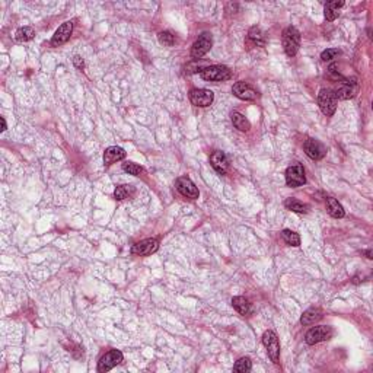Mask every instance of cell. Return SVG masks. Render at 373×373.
<instances>
[{"mask_svg": "<svg viewBox=\"0 0 373 373\" xmlns=\"http://www.w3.org/2000/svg\"><path fill=\"white\" fill-rule=\"evenodd\" d=\"M281 44H283L284 53L289 57L296 55L300 47V32L294 27H287L281 34Z\"/></svg>", "mask_w": 373, "mask_h": 373, "instance_id": "obj_1", "label": "cell"}, {"mask_svg": "<svg viewBox=\"0 0 373 373\" xmlns=\"http://www.w3.org/2000/svg\"><path fill=\"white\" fill-rule=\"evenodd\" d=\"M337 104H338V99H337L335 92L332 89H328V88L321 89L320 93H318V105H320L324 115L332 117L337 109Z\"/></svg>", "mask_w": 373, "mask_h": 373, "instance_id": "obj_2", "label": "cell"}, {"mask_svg": "<svg viewBox=\"0 0 373 373\" xmlns=\"http://www.w3.org/2000/svg\"><path fill=\"white\" fill-rule=\"evenodd\" d=\"M200 75L203 79L209 80V82H225L232 78L231 69L222 64H213V66L204 67Z\"/></svg>", "mask_w": 373, "mask_h": 373, "instance_id": "obj_3", "label": "cell"}, {"mask_svg": "<svg viewBox=\"0 0 373 373\" xmlns=\"http://www.w3.org/2000/svg\"><path fill=\"white\" fill-rule=\"evenodd\" d=\"M332 334H334V331H332L331 326H328V325H318V326L311 328L306 332L305 341L309 346H315V344L322 343V341H328L332 337Z\"/></svg>", "mask_w": 373, "mask_h": 373, "instance_id": "obj_4", "label": "cell"}, {"mask_svg": "<svg viewBox=\"0 0 373 373\" xmlns=\"http://www.w3.org/2000/svg\"><path fill=\"white\" fill-rule=\"evenodd\" d=\"M212 46H213L212 34H210V32H203V34L195 40V43H194L192 47H191V57H192L194 60H198V58L204 57L206 54L212 50Z\"/></svg>", "mask_w": 373, "mask_h": 373, "instance_id": "obj_5", "label": "cell"}, {"mask_svg": "<svg viewBox=\"0 0 373 373\" xmlns=\"http://www.w3.org/2000/svg\"><path fill=\"white\" fill-rule=\"evenodd\" d=\"M263 344L266 346L268 357L271 359L273 363L279 365L280 362V341L279 337L274 331H266L263 335Z\"/></svg>", "mask_w": 373, "mask_h": 373, "instance_id": "obj_6", "label": "cell"}, {"mask_svg": "<svg viewBox=\"0 0 373 373\" xmlns=\"http://www.w3.org/2000/svg\"><path fill=\"white\" fill-rule=\"evenodd\" d=\"M159 249V240L156 238H147V239L136 242L132 246V254L137 257H149L155 254Z\"/></svg>", "mask_w": 373, "mask_h": 373, "instance_id": "obj_7", "label": "cell"}, {"mask_svg": "<svg viewBox=\"0 0 373 373\" xmlns=\"http://www.w3.org/2000/svg\"><path fill=\"white\" fill-rule=\"evenodd\" d=\"M188 96L194 107H210L214 101V93L209 89H191Z\"/></svg>", "mask_w": 373, "mask_h": 373, "instance_id": "obj_8", "label": "cell"}, {"mask_svg": "<svg viewBox=\"0 0 373 373\" xmlns=\"http://www.w3.org/2000/svg\"><path fill=\"white\" fill-rule=\"evenodd\" d=\"M306 183V177H305V169L300 163H294L290 165L286 169V184L292 188L302 186Z\"/></svg>", "mask_w": 373, "mask_h": 373, "instance_id": "obj_9", "label": "cell"}, {"mask_svg": "<svg viewBox=\"0 0 373 373\" xmlns=\"http://www.w3.org/2000/svg\"><path fill=\"white\" fill-rule=\"evenodd\" d=\"M121 362H123V353L120 350H109L108 353H105L101 357V360L98 362V372H109L112 368H115Z\"/></svg>", "mask_w": 373, "mask_h": 373, "instance_id": "obj_10", "label": "cell"}, {"mask_svg": "<svg viewBox=\"0 0 373 373\" xmlns=\"http://www.w3.org/2000/svg\"><path fill=\"white\" fill-rule=\"evenodd\" d=\"M335 92V96L337 99H350V98H354L356 93L359 92V82L356 78H351V79H343V82L340 83V86L337 88Z\"/></svg>", "mask_w": 373, "mask_h": 373, "instance_id": "obj_11", "label": "cell"}, {"mask_svg": "<svg viewBox=\"0 0 373 373\" xmlns=\"http://www.w3.org/2000/svg\"><path fill=\"white\" fill-rule=\"evenodd\" d=\"M175 186L178 189V192L181 195H184L186 198H191V200H197L198 195H200V191L198 188L195 186V184L188 178V177H180L177 178L175 181Z\"/></svg>", "mask_w": 373, "mask_h": 373, "instance_id": "obj_12", "label": "cell"}, {"mask_svg": "<svg viewBox=\"0 0 373 373\" xmlns=\"http://www.w3.org/2000/svg\"><path fill=\"white\" fill-rule=\"evenodd\" d=\"M232 92L242 101H255L258 98V92L246 82H236L232 88Z\"/></svg>", "mask_w": 373, "mask_h": 373, "instance_id": "obj_13", "label": "cell"}, {"mask_svg": "<svg viewBox=\"0 0 373 373\" xmlns=\"http://www.w3.org/2000/svg\"><path fill=\"white\" fill-rule=\"evenodd\" d=\"M303 149L312 160H321L326 155V147L317 139H308L303 144Z\"/></svg>", "mask_w": 373, "mask_h": 373, "instance_id": "obj_14", "label": "cell"}, {"mask_svg": "<svg viewBox=\"0 0 373 373\" xmlns=\"http://www.w3.org/2000/svg\"><path fill=\"white\" fill-rule=\"evenodd\" d=\"M72 32H73V22L72 21H67V22L61 24L60 27L57 28V31L54 32L53 38H51V46L58 47V46L67 43L70 40Z\"/></svg>", "mask_w": 373, "mask_h": 373, "instance_id": "obj_15", "label": "cell"}, {"mask_svg": "<svg viewBox=\"0 0 373 373\" xmlns=\"http://www.w3.org/2000/svg\"><path fill=\"white\" fill-rule=\"evenodd\" d=\"M210 163L219 175H225L229 169V159L222 150H214L210 155Z\"/></svg>", "mask_w": 373, "mask_h": 373, "instance_id": "obj_16", "label": "cell"}, {"mask_svg": "<svg viewBox=\"0 0 373 373\" xmlns=\"http://www.w3.org/2000/svg\"><path fill=\"white\" fill-rule=\"evenodd\" d=\"M126 158V150L118 146H109L107 150L104 152V165L111 166L115 162H120Z\"/></svg>", "mask_w": 373, "mask_h": 373, "instance_id": "obj_17", "label": "cell"}, {"mask_svg": "<svg viewBox=\"0 0 373 373\" xmlns=\"http://www.w3.org/2000/svg\"><path fill=\"white\" fill-rule=\"evenodd\" d=\"M248 43L254 47H266V34L260 27H252L248 31Z\"/></svg>", "mask_w": 373, "mask_h": 373, "instance_id": "obj_18", "label": "cell"}, {"mask_svg": "<svg viewBox=\"0 0 373 373\" xmlns=\"http://www.w3.org/2000/svg\"><path fill=\"white\" fill-rule=\"evenodd\" d=\"M344 6V1L343 0H332V1H326L325 3V7H324V12H325V19L326 21H329V22H332V21H335L337 19V16H338V10L341 9Z\"/></svg>", "mask_w": 373, "mask_h": 373, "instance_id": "obj_19", "label": "cell"}, {"mask_svg": "<svg viewBox=\"0 0 373 373\" xmlns=\"http://www.w3.org/2000/svg\"><path fill=\"white\" fill-rule=\"evenodd\" d=\"M322 317H324V312L320 308H309L308 311L303 312V315L300 318V324L302 325H314L315 322L322 320Z\"/></svg>", "mask_w": 373, "mask_h": 373, "instance_id": "obj_20", "label": "cell"}, {"mask_svg": "<svg viewBox=\"0 0 373 373\" xmlns=\"http://www.w3.org/2000/svg\"><path fill=\"white\" fill-rule=\"evenodd\" d=\"M325 204H326V210L328 213L331 214L332 217L335 219H341L346 216V212H344V207L338 203V200H335L334 197H326L325 200Z\"/></svg>", "mask_w": 373, "mask_h": 373, "instance_id": "obj_21", "label": "cell"}, {"mask_svg": "<svg viewBox=\"0 0 373 373\" xmlns=\"http://www.w3.org/2000/svg\"><path fill=\"white\" fill-rule=\"evenodd\" d=\"M232 306L235 308V311H236L239 315L246 317V315L251 314V303H249V300H248L246 297H243V296H235V297L232 299Z\"/></svg>", "mask_w": 373, "mask_h": 373, "instance_id": "obj_22", "label": "cell"}, {"mask_svg": "<svg viewBox=\"0 0 373 373\" xmlns=\"http://www.w3.org/2000/svg\"><path fill=\"white\" fill-rule=\"evenodd\" d=\"M231 120H232V124H233V127L235 129H238L239 132H249V129H251V123L248 121V118L245 117V115H242L240 112H236V111H233L232 112V115H231Z\"/></svg>", "mask_w": 373, "mask_h": 373, "instance_id": "obj_23", "label": "cell"}, {"mask_svg": "<svg viewBox=\"0 0 373 373\" xmlns=\"http://www.w3.org/2000/svg\"><path fill=\"white\" fill-rule=\"evenodd\" d=\"M134 194H136V188L133 186H129V184H124V186H118L114 191V198L121 201V200H126V198H132Z\"/></svg>", "mask_w": 373, "mask_h": 373, "instance_id": "obj_24", "label": "cell"}, {"mask_svg": "<svg viewBox=\"0 0 373 373\" xmlns=\"http://www.w3.org/2000/svg\"><path fill=\"white\" fill-rule=\"evenodd\" d=\"M284 206H286V209L292 210L294 213H308V209H309L306 204H303L302 201H299L296 198H287L284 201Z\"/></svg>", "mask_w": 373, "mask_h": 373, "instance_id": "obj_25", "label": "cell"}, {"mask_svg": "<svg viewBox=\"0 0 373 373\" xmlns=\"http://www.w3.org/2000/svg\"><path fill=\"white\" fill-rule=\"evenodd\" d=\"M34 37H35V31L31 27L19 28V29L16 31V34H15V38H16V41H19V43L31 41Z\"/></svg>", "mask_w": 373, "mask_h": 373, "instance_id": "obj_26", "label": "cell"}, {"mask_svg": "<svg viewBox=\"0 0 373 373\" xmlns=\"http://www.w3.org/2000/svg\"><path fill=\"white\" fill-rule=\"evenodd\" d=\"M281 238L283 240L287 243V245H290V246H300V236L293 232V231H289V229H284L283 232H281Z\"/></svg>", "mask_w": 373, "mask_h": 373, "instance_id": "obj_27", "label": "cell"}, {"mask_svg": "<svg viewBox=\"0 0 373 373\" xmlns=\"http://www.w3.org/2000/svg\"><path fill=\"white\" fill-rule=\"evenodd\" d=\"M251 369H252V362L249 357H240L233 366V372L238 373H248L251 372Z\"/></svg>", "mask_w": 373, "mask_h": 373, "instance_id": "obj_28", "label": "cell"}, {"mask_svg": "<svg viewBox=\"0 0 373 373\" xmlns=\"http://www.w3.org/2000/svg\"><path fill=\"white\" fill-rule=\"evenodd\" d=\"M123 169L124 172L130 174V175H134V177H139L141 172H143V168L134 162H127V163H123Z\"/></svg>", "mask_w": 373, "mask_h": 373, "instance_id": "obj_29", "label": "cell"}, {"mask_svg": "<svg viewBox=\"0 0 373 373\" xmlns=\"http://www.w3.org/2000/svg\"><path fill=\"white\" fill-rule=\"evenodd\" d=\"M159 43L163 44V46H168V47H172L175 44V37L172 35V32L169 31H162L159 34Z\"/></svg>", "mask_w": 373, "mask_h": 373, "instance_id": "obj_30", "label": "cell"}, {"mask_svg": "<svg viewBox=\"0 0 373 373\" xmlns=\"http://www.w3.org/2000/svg\"><path fill=\"white\" fill-rule=\"evenodd\" d=\"M340 54H341V51H340L338 48H326L325 51H322L321 58H322L324 61H329V60L335 58V57L340 55Z\"/></svg>", "mask_w": 373, "mask_h": 373, "instance_id": "obj_31", "label": "cell"}, {"mask_svg": "<svg viewBox=\"0 0 373 373\" xmlns=\"http://www.w3.org/2000/svg\"><path fill=\"white\" fill-rule=\"evenodd\" d=\"M73 63H75V66L79 69V70H82L83 67H85V61H83V58L80 57V55H75V58H73Z\"/></svg>", "mask_w": 373, "mask_h": 373, "instance_id": "obj_32", "label": "cell"}, {"mask_svg": "<svg viewBox=\"0 0 373 373\" xmlns=\"http://www.w3.org/2000/svg\"><path fill=\"white\" fill-rule=\"evenodd\" d=\"M335 69H337V64H331V66H329V69H328L329 75H332V76H334L335 79H341V80H343V78H341V75H340V73H337V72H335Z\"/></svg>", "mask_w": 373, "mask_h": 373, "instance_id": "obj_33", "label": "cell"}, {"mask_svg": "<svg viewBox=\"0 0 373 373\" xmlns=\"http://www.w3.org/2000/svg\"><path fill=\"white\" fill-rule=\"evenodd\" d=\"M0 121H1V129H0V130H1V132H4V130L7 129V126H6V120L1 117V118H0Z\"/></svg>", "mask_w": 373, "mask_h": 373, "instance_id": "obj_34", "label": "cell"}, {"mask_svg": "<svg viewBox=\"0 0 373 373\" xmlns=\"http://www.w3.org/2000/svg\"><path fill=\"white\" fill-rule=\"evenodd\" d=\"M366 255H368V258H369V260H372V258H373L372 251H371V249H368V251H366Z\"/></svg>", "mask_w": 373, "mask_h": 373, "instance_id": "obj_35", "label": "cell"}]
</instances>
